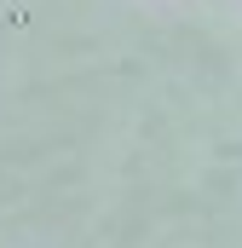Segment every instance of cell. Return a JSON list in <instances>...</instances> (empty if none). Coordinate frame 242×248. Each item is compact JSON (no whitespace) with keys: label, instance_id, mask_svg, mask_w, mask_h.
<instances>
[]
</instances>
